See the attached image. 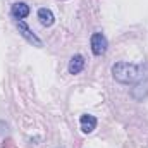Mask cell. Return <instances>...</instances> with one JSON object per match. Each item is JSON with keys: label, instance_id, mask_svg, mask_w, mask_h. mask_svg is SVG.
Masks as SVG:
<instances>
[{"label": "cell", "instance_id": "277c9868", "mask_svg": "<svg viewBox=\"0 0 148 148\" xmlns=\"http://www.w3.org/2000/svg\"><path fill=\"white\" fill-rule=\"evenodd\" d=\"M10 14H12L14 21H17V19L23 21L24 17L29 16V5L24 3V2H16V3H12V7H10Z\"/></svg>", "mask_w": 148, "mask_h": 148}, {"label": "cell", "instance_id": "8992f818", "mask_svg": "<svg viewBox=\"0 0 148 148\" xmlns=\"http://www.w3.org/2000/svg\"><path fill=\"white\" fill-rule=\"evenodd\" d=\"M84 64H86L84 57L77 53V55L71 57V60H69V66H67V71H69V74H79L83 69H84Z\"/></svg>", "mask_w": 148, "mask_h": 148}, {"label": "cell", "instance_id": "6da1fadb", "mask_svg": "<svg viewBox=\"0 0 148 148\" xmlns=\"http://www.w3.org/2000/svg\"><path fill=\"white\" fill-rule=\"evenodd\" d=\"M112 76L117 83L122 84H136L145 77L143 66L131 64V62H115L112 66Z\"/></svg>", "mask_w": 148, "mask_h": 148}, {"label": "cell", "instance_id": "52a82bcc", "mask_svg": "<svg viewBox=\"0 0 148 148\" xmlns=\"http://www.w3.org/2000/svg\"><path fill=\"white\" fill-rule=\"evenodd\" d=\"M38 19H40L41 26H45V28H50V26L55 23V16H53V12H52L50 9H45V7L38 10Z\"/></svg>", "mask_w": 148, "mask_h": 148}, {"label": "cell", "instance_id": "5b68a950", "mask_svg": "<svg viewBox=\"0 0 148 148\" xmlns=\"http://www.w3.org/2000/svg\"><path fill=\"white\" fill-rule=\"evenodd\" d=\"M97 117L95 115H90V114H84V115H81L79 117V124H81V131L84 133V134H90V133H93L95 131V127H97Z\"/></svg>", "mask_w": 148, "mask_h": 148}, {"label": "cell", "instance_id": "7a4b0ae2", "mask_svg": "<svg viewBox=\"0 0 148 148\" xmlns=\"http://www.w3.org/2000/svg\"><path fill=\"white\" fill-rule=\"evenodd\" d=\"M16 28L19 29V35L24 38L28 43H31V45H35V47H43V41L31 31V28H29L24 21H19V19H17V21H16Z\"/></svg>", "mask_w": 148, "mask_h": 148}, {"label": "cell", "instance_id": "3957f363", "mask_svg": "<svg viewBox=\"0 0 148 148\" xmlns=\"http://www.w3.org/2000/svg\"><path fill=\"white\" fill-rule=\"evenodd\" d=\"M90 45H91V52L95 55H103L107 52V47H109L107 38L103 33H93L91 40H90Z\"/></svg>", "mask_w": 148, "mask_h": 148}]
</instances>
